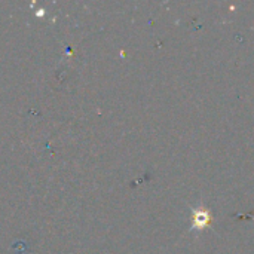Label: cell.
Wrapping results in <instances>:
<instances>
[{
	"instance_id": "obj_1",
	"label": "cell",
	"mask_w": 254,
	"mask_h": 254,
	"mask_svg": "<svg viewBox=\"0 0 254 254\" xmlns=\"http://www.w3.org/2000/svg\"><path fill=\"white\" fill-rule=\"evenodd\" d=\"M195 217H198V220L195 222V225H196L198 228H202V226H204V225H205V223L208 222V214H207V213H204L202 216H201V214L198 213V214H196Z\"/></svg>"
}]
</instances>
